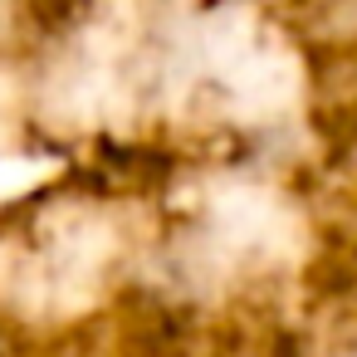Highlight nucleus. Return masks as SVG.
Masks as SVG:
<instances>
[{
  "mask_svg": "<svg viewBox=\"0 0 357 357\" xmlns=\"http://www.w3.org/2000/svg\"><path fill=\"white\" fill-rule=\"evenodd\" d=\"M0 357H25V352H20V347L6 337V328H0Z\"/></svg>",
  "mask_w": 357,
  "mask_h": 357,
  "instance_id": "f257e3e1",
  "label": "nucleus"
}]
</instances>
